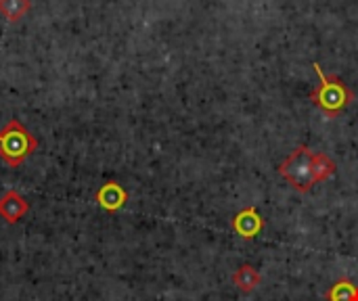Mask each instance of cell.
Returning a JSON list of instances; mask_svg holds the SVG:
<instances>
[{
  "instance_id": "cell-3",
  "label": "cell",
  "mask_w": 358,
  "mask_h": 301,
  "mask_svg": "<svg viewBox=\"0 0 358 301\" xmlns=\"http://www.w3.org/2000/svg\"><path fill=\"white\" fill-rule=\"evenodd\" d=\"M313 149L306 145H300L285 161L279 163V174L296 189L298 193H308L317 182L313 174Z\"/></svg>"
},
{
  "instance_id": "cell-8",
  "label": "cell",
  "mask_w": 358,
  "mask_h": 301,
  "mask_svg": "<svg viewBox=\"0 0 358 301\" xmlns=\"http://www.w3.org/2000/svg\"><path fill=\"white\" fill-rule=\"evenodd\" d=\"M325 301H358V285L350 279H338L325 291Z\"/></svg>"
},
{
  "instance_id": "cell-6",
  "label": "cell",
  "mask_w": 358,
  "mask_h": 301,
  "mask_svg": "<svg viewBox=\"0 0 358 301\" xmlns=\"http://www.w3.org/2000/svg\"><path fill=\"white\" fill-rule=\"evenodd\" d=\"M27 212H29V203L19 191L10 189V191L2 193V197H0V218L6 224H10V226L17 224L19 220H23L27 216Z\"/></svg>"
},
{
  "instance_id": "cell-1",
  "label": "cell",
  "mask_w": 358,
  "mask_h": 301,
  "mask_svg": "<svg viewBox=\"0 0 358 301\" xmlns=\"http://www.w3.org/2000/svg\"><path fill=\"white\" fill-rule=\"evenodd\" d=\"M313 67L319 75V84L310 90L308 98L317 109L325 113V117L336 119L342 111H346L355 103V92L340 75L325 73L319 63H313Z\"/></svg>"
},
{
  "instance_id": "cell-2",
  "label": "cell",
  "mask_w": 358,
  "mask_h": 301,
  "mask_svg": "<svg viewBox=\"0 0 358 301\" xmlns=\"http://www.w3.org/2000/svg\"><path fill=\"white\" fill-rule=\"evenodd\" d=\"M38 151V138L17 119H8L0 130V159L8 168H19Z\"/></svg>"
},
{
  "instance_id": "cell-10",
  "label": "cell",
  "mask_w": 358,
  "mask_h": 301,
  "mask_svg": "<svg viewBox=\"0 0 358 301\" xmlns=\"http://www.w3.org/2000/svg\"><path fill=\"white\" fill-rule=\"evenodd\" d=\"M29 6H31L29 0H0V15L6 21L15 23V21L23 19V15L29 10Z\"/></svg>"
},
{
  "instance_id": "cell-4",
  "label": "cell",
  "mask_w": 358,
  "mask_h": 301,
  "mask_svg": "<svg viewBox=\"0 0 358 301\" xmlns=\"http://www.w3.org/2000/svg\"><path fill=\"white\" fill-rule=\"evenodd\" d=\"M266 226V218L260 216V212L254 205L243 207L241 212H237L231 218V228L235 230L237 237H241L243 241H252L256 239Z\"/></svg>"
},
{
  "instance_id": "cell-7",
  "label": "cell",
  "mask_w": 358,
  "mask_h": 301,
  "mask_svg": "<svg viewBox=\"0 0 358 301\" xmlns=\"http://www.w3.org/2000/svg\"><path fill=\"white\" fill-rule=\"evenodd\" d=\"M262 283V274L252 266V264H241L235 272H233V285L237 287V291H241L243 295L254 293Z\"/></svg>"
},
{
  "instance_id": "cell-9",
  "label": "cell",
  "mask_w": 358,
  "mask_h": 301,
  "mask_svg": "<svg viewBox=\"0 0 358 301\" xmlns=\"http://www.w3.org/2000/svg\"><path fill=\"white\" fill-rule=\"evenodd\" d=\"M336 172H338V166H336V161L327 153H321V151H315L313 153V174H315V182L329 180Z\"/></svg>"
},
{
  "instance_id": "cell-5",
  "label": "cell",
  "mask_w": 358,
  "mask_h": 301,
  "mask_svg": "<svg viewBox=\"0 0 358 301\" xmlns=\"http://www.w3.org/2000/svg\"><path fill=\"white\" fill-rule=\"evenodd\" d=\"M94 201L103 212L115 214V212L124 210V205L128 203V191L117 180H107L105 184H101L96 189Z\"/></svg>"
}]
</instances>
